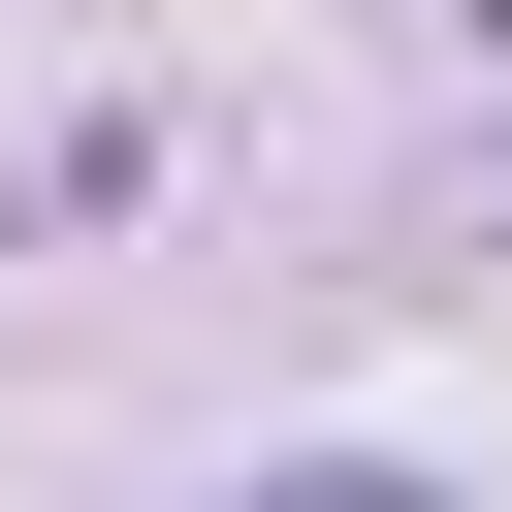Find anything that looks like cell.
<instances>
[{
  "instance_id": "1",
  "label": "cell",
  "mask_w": 512,
  "mask_h": 512,
  "mask_svg": "<svg viewBox=\"0 0 512 512\" xmlns=\"http://www.w3.org/2000/svg\"><path fill=\"white\" fill-rule=\"evenodd\" d=\"M256 512H416V480H256Z\"/></svg>"
}]
</instances>
